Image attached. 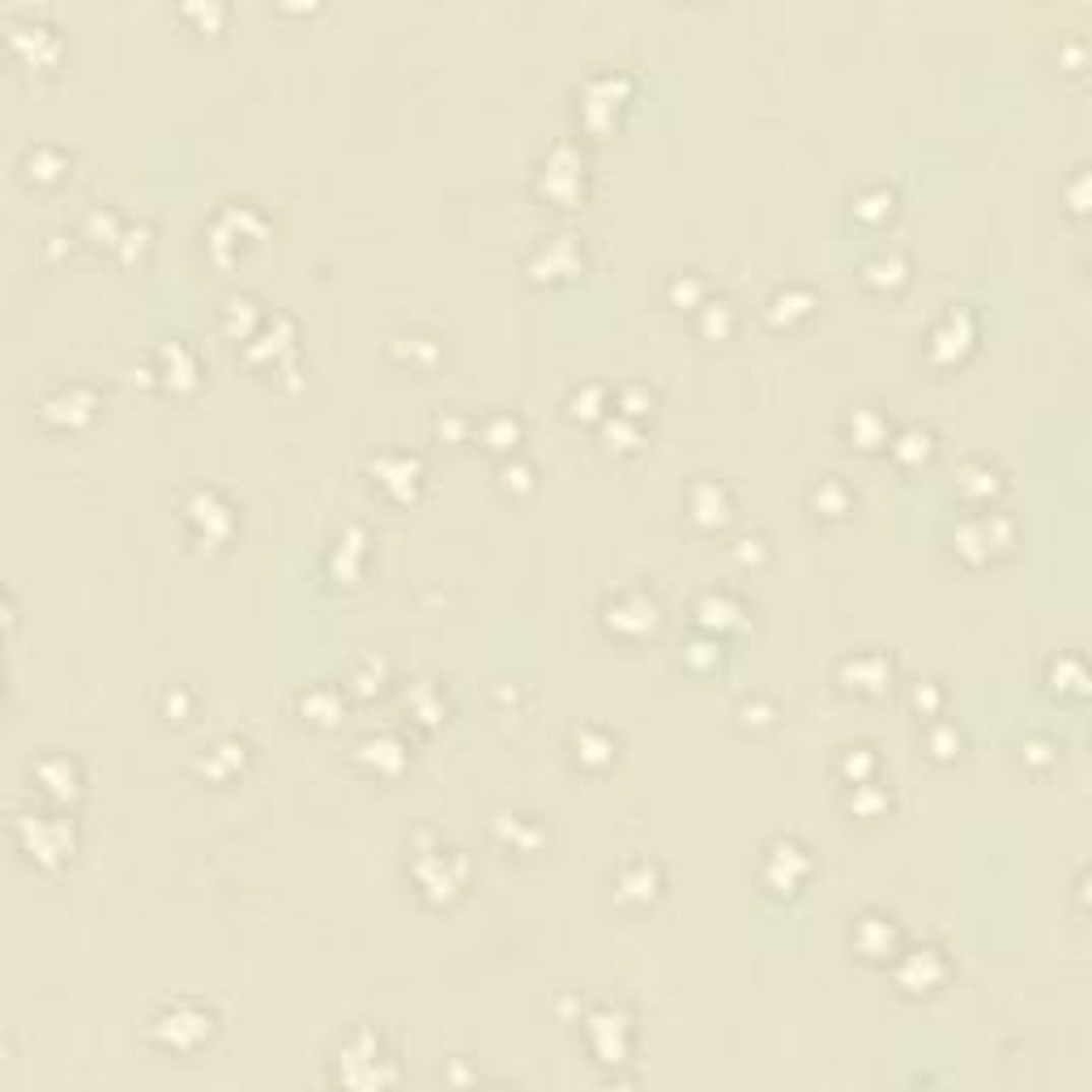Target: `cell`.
I'll return each instance as SVG.
<instances>
[{"mask_svg": "<svg viewBox=\"0 0 1092 1092\" xmlns=\"http://www.w3.org/2000/svg\"><path fill=\"white\" fill-rule=\"evenodd\" d=\"M56 410H60V419H77V414H81V410H85V414H90V410H95V392H90V388H81V384H77L73 392H64V398H60V402H43V414H48V419H52V414H56Z\"/></svg>", "mask_w": 1092, "mask_h": 1092, "instance_id": "4", "label": "cell"}, {"mask_svg": "<svg viewBox=\"0 0 1092 1092\" xmlns=\"http://www.w3.org/2000/svg\"><path fill=\"white\" fill-rule=\"evenodd\" d=\"M209 1033L214 1016L205 1008H192V1003H180L163 1020H155V1041H163L167 1050H196L201 1041H209Z\"/></svg>", "mask_w": 1092, "mask_h": 1092, "instance_id": "1", "label": "cell"}, {"mask_svg": "<svg viewBox=\"0 0 1092 1092\" xmlns=\"http://www.w3.org/2000/svg\"><path fill=\"white\" fill-rule=\"evenodd\" d=\"M585 1033H589V1041H594V1037H606V1041H610L602 1063H623V1037L631 1033L623 1016H615V1012H598V1016H589V1020H585Z\"/></svg>", "mask_w": 1092, "mask_h": 1092, "instance_id": "2", "label": "cell"}, {"mask_svg": "<svg viewBox=\"0 0 1092 1092\" xmlns=\"http://www.w3.org/2000/svg\"><path fill=\"white\" fill-rule=\"evenodd\" d=\"M709 495V504H691L695 508V521H705V526H717V521H726L730 517V495L726 487H717V483H701L691 491V499H701Z\"/></svg>", "mask_w": 1092, "mask_h": 1092, "instance_id": "3", "label": "cell"}]
</instances>
